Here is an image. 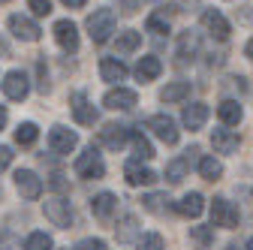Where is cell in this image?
Segmentation results:
<instances>
[{
    "label": "cell",
    "mask_w": 253,
    "mask_h": 250,
    "mask_svg": "<svg viewBox=\"0 0 253 250\" xmlns=\"http://www.w3.org/2000/svg\"><path fill=\"white\" fill-rule=\"evenodd\" d=\"M3 93L9 100H24L27 93H30V84H27V76L24 73H18V70H12V73H6V79H3Z\"/></svg>",
    "instance_id": "10"
},
{
    "label": "cell",
    "mask_w": 253,
    "mask_h": 250,
    "mask_svg": "<svg viewBox=\"0 0 253 250\" xmlns=\"http://www.w3.org/2000/svg\"><path fill=\"white\" fill-rule=\"evenodd\" d=\"M115 208H118V199L112 193H100V196H93V202H90L93 217H100V220H109Z\"/></svg>",
    "instance_id": "20"
},
{
    "label": "cell",
    "mask_w": 253,
    "mask_h": 250,
    "mask_svg": "<svg viewBox=\"0 0 253 250\" xmlns=\"http://www.w3.org/2000/svg\"><path fill=\"white\" fill-rule=\"evenodd\" d=\"M244 54H247V57H250V60H253V40H250V42H247V48H244Z\"/></svg>",
    "instance_id": "42"
},
{
    "label": "cell",
    "mask_w": 253,
    "mask_h": 250,
    "mask_svg": "<svg viewBox=\"0 0 253 250\" xmlns=\"http://www.w3.org/2000/svg\"><path fill=\"white\" fill-rule=\"evenodd\" d=\"M9 30H12L18 40H27V42H37L40 34H42V30L30 21V18H24V15H12V18H9Z\"/></svg>",
    "instance_id": "15"
},
{
    "label": "cell",
    "mask_w": 253,
    "mask_h": 250,
    "mask_svg": "<svg viewBox=\"0 0 253 250\" xmlns=\"http://www.w3.org/2000/svg\"><path fill=\"white\" fill-rule=\"evenodd\" d=\"M202 24L211 30V34L220 40V42H223V40H229V34H232V27H229V21L223 18V15H220L217 9H205L202 12Z\"/></svg>",
    "instance_id": "12"
},
{
    "label": "cell",
    "mask_w": 253,
    "mask_h": 250,
    "mask_svg": "<svg viewBox=\"0 0 253 250\" xmlns=\"http://www.w3.org/2000/svg\"><path fill=\"white\" fill-rule=\"evenodd\" d=\"M226 250H235V247H226Z\"/></svg>",
    "instance_id": "45"
},
{
    "label": "cell",
    "mask_w": 253,
    "mask_h": 250,
    "mask_svg": "<svg viewBox=\"0 0 253 250\" xmlns=\"http://www.w3.org/2000/svg\"><path fill=\"white\" fill-rule=\"evenodd\" d=\"M247 250H253V238H250V241H247Z\"/></svg>",
    "instance_id": "43"
},
{
    "label": "cell",
    "mask_w": 253,
    "mask_h": 250,
    "mask_svg": "<svg viewBox=\"0 0 253 250\" xmlns=\"http://www.w3.org/2000/svg\"><path fill=\"white\" fill-rule=\"evenodd\" d=\"M45 217L54 226H60V229H70L73 226V208H70L67 199H48L45 202Z\"/></svg>",
    "instance_id": "5"
},
{
    "label": "cell",
    "mask_w": 253,
    "mask_h": 250,
    "mask_svg": "<svg viewBox=\"0 0 253 250\" xmlns=\"http://www.w3.org/2000/svg\"><path fill=\"white\" fill-rule=\"evenodd\" d=\"M130 139H133V148H136V157H139V160H151V157H154L151 142H148L139 130H133V133H130Z\"/></svg>",
    "instance_id": "28"
},
{
    "label": "cell",
    "mask_w": 253,
    "mask_h": 250,
    "mask_svg": "<svg viewBox=\"0 0 253 250\" xmlns=\"http://www.w3.org/2000/svg\"><path fill=\"white\" fill-rule=\"evenodd\" d=\"M48 145H51V151H57V154H70V151L79 145V136H76L73 130H67V127H54V130L48 133Z\"/></svg>",
    "instance_id": "11"
},
{
    "label": "cell",
    "mask_w": 253,
    "mask_h": 250,
    "mask_svg": "<svg viewBox=\"0 0 253 250\" xmlns=\"http://www.w3.org/2000/svg\"><path fill=\"white\" fill-rule=\"evenodd\" d=\"M87 30H90V40L97 42V45H103L106 40H109V34L115 30V12L112 9H97L90 18H87Z\"/></svg>",
    "instance_id": "1"
},
{
    "label": "cell",
    "mask_w": 253,
    "mask_h": 250,
    "mask_svg": "<svg viewBox=\"0 0 253 250\" xmlns=\"http://www.w3.org/2000/svg\"><path fill=\"white\" fill-rule=\"evenodd\" d=\"M142 45V34H136V30H124V34H118V51L121 54H130Z\"/></svg>",
    "instance_id": "24"
},
{
    "label": "cell",
    "mask_w": 253,
    "mask_h": 250,
    "mask_svg": "<svg viewBox=\"0 0 253 250\" xmlns=\"http://www.w3.org/2000/svg\"><path fill=\"white\" fill-rule=\"evenodd\" d=\"M76 250H106V241L103 238H84L76 244Z\"/></svg>",
    "instance_id": "35"
},
{
    "label": "cell",
    "mask_w": 253,
    "mask_h": 250,
    "mask_svg": "<svg viewBox=\"0 0 253 250\" xmlns=\"http://www.w3.org/2000/svg\"><path fill=\"white\" fill-rule=\"evenodd\" d=\"M124 175H126V184H130V187H148V184H154L157 181V175L151 172V169H145L139 160H130V163H126L124 166Z\"/></svg>",
    "instance_id": "14"
},
{
    "label": "cell",
    "mask_w": 253,
    "mask_h": 250,
    "mask_svg": "<svg viewBox=\"0 0 253 250\" xmlns=\"http://www.w3.org/2000/svg\"><path fill=\"white\" fill-rule=\"evenodd\" d=\"M70 103H73V115H76V121L79 124H84V127H90L93 121H97V109H93L90 103H87V97L82 90H76L73 97H70Z\"/></svg>",
    "instance_id": "13"
},
{
    "label": "cell",
    "mask_w": 253,
    "mask_h": 250,
    "mask_svg": "<svg viewBox=\"0 0 253 250\" xmlns=\"http://www.w3.org/2000/svg\"><path fill=\"white\" fill-rule=\"evenodd\" d=\"M142 202H145V208H148V211H163V202H169V199H166V196H160V193H151V196H145Z\"/></svg>",
    "instance_id": "33"
},
{
    "label": "cell",
    "mask_w": 253,
    "mask_h": 250,
    "mask_svg": "<svg viewBox=\"0 0 253 250\" xmlns=\"http://www.w3.org/2000/svg\"><path fill=\"white\" fill-rule=\"evenodd\" d=\"M9 163H12V151H9L6 145H0V172H3Z\"/></svg>",
    "instance_id": "37"
},
{
    "label": "cell",
    "mask_w": 253,
    "mask_h": 250,
    "mask_svg": "<svg viewBox=\"0 0 253 250\" xmlns=\"http://www.w3.org/2000/svg\"><path fill=\"white\" fill-rule=\"evenodd\" d=\"M217 115H220V121H223L226 127H235V124L244 118V112H241V106L235 100H223V103L217 106Z\"/></svg>",
    "instance_id": "21"
},
{
    "label": "cell",
    "mask_w": 253,
    "mask_h": 250,
    "mask_svg": "<svg viewBox=\"0 0 253 250\" xmlns=\"http://www.w3.org/2000/svg\"><path fill=\"white\" fill-rule=\"evenodd\" d=\"M202 211H205V199L199 193H187L178 202V214H184V217H199Z\"/></svg>",
    "instance_id": "22"
},
{
    "label": "cell",
    "mask_w": 253,
    "mask_h": 250,
    "mask_svg": "<svg viewBox=\"0 0 253 250\" xmlns=\"http://www.w3.org/2000/svg\"><path fill=\"white\" fill-rule=\"evenodd\" d=\"M3 124H6V109L0 106V130H3Z\"/></svg>",
    "instance_id": "41"
},
{
    "label": "cell",
    "mask_w": 253,
    "mask_h": 250,
    "mask_svg": "<svg viewBox=\"0 0 253 250\" xmlns=\"http://www.w3.org/2000/svg\"><path fill=\"white\" fill-rule=\"evenodd\" d=\"M37 136H40V130H37V124H30V121H24V124H18V130H15V142L18 145H34L37 142Z\"/></svg>",
    "instance_id": "26"
},
{
    "label": "cell",
    "mask_w": 253,
    "mask_h": 250,
    "mask_svg": "<svg viewBox=\"0 0 253 250\" xmlns=\"http://www.w3.org/2000/svg\"><path fill=\"white\" fill-rule=\"evenodd\" d=\"M0 3H9V0H0Z\"/></svg>",
    "instance_id": "44"
},
{
    "label": "cell",
    "mask_w": 253,
    "mask_h": 250,
    "mask_svg": "<svg viewBox=\"0 0 253 250\" xmlns=\"http://www.w3.org/2000/svg\"><path fill=\"white\" fill-rule=\"evenodd\" d=\"M193 51H196V37H193V34H190V30H187V34L181 37V57L193 54Z\"/></svg>",
    "instance_id": "34"
},
{
    "label": "cell",
    "mask_w": 253,
    "mask_h": 250,
    "mask_svg": "<svg viewBox=\"0 0 253 250\" xmlns=\"http://www.w3.org/2000/svg\"><path fill=\"white\" fill-rule=\"evenodd\" d=\"M160 73H163V64H160V57H154V54L142 57L139 64H136V79L139 82H154Z\"/></svg>",
    "instance_id": "18"
},
{
    "label": "cell",
    "mask_w": 253,
    "mask_h": 250,
    "mask_svg": "<svg viewBox=\"0 0 253 250\" xmlns=\"http://www.w3.org/2000/svg\"><path fill=\"white\" fill-rule=\"evenodd\" d=\"M211 109L205 103H193V106H187L184 109V127L187 130H202L205 127V121H208Z\"/></svg>",
    "instance_id": "16"
},
{
    "label": "cell",
    "mask_w": 253,
    "mask_h": 250,
    "mask_svg": "<svg viewBox=\"0 0 253 250\" xmlns=\"http://www.w3.org/2000/svg\"><path fill=\"white\" fill-rule=\"evenodd\" d=\"M24 250H51V238L45 232H34V235H27Z\"/></svg>",
    "instance_id": "30"
},
{
    "label": "cell",
    "mask_w": 253,
    "mask_h": 250,
    "mask_svg": "<svg viewBox=\"0 0 253 250\" xmlns=\"http://www.w3.org/2000/svg\"><path fill=\"white\" fill-rule=\"evenodd\" d=\"M76 172L82 175V178H103L106 175V166H103V160H100V154L93 151V145L84 151V154H79V160H76Z\"/></svg>",
    "instance_id": "3"
},
{
    "label": "cell",
    "mask_w": 253,
    "mask_h": 250,
    "mask_svg": "<svg viewBox=\"0 0 253 250\" xmlns=\"http://www.w3.org/2000/svg\"><path fill=\"white\" fill-rule=\"evenodd\" d=\"M199 175H202L205 181H217L220 175H223V166H220L214 157H202V160H199Z\"/></svg>",
    "instance_id": "27"
},
{
    "label": "cell",
    "mask_w": 253,
    "mask_h": 250,
    "mask_svg": "<svg viewBox=\"0 0 253 250\" xmlns=\"http://www.w3.org/2000/svg\"><path fill=\"white\" fill-rule=\"evenodd\" d=\"M187 97H190V82H172V84H166L163 93H160L163 103H181V100H187Z\"/></svg>",
    "instance_id": "23"
},
{
    "label": "cell",
    "mask_w": 253,
    "mask_h": 250,
    "mask_svg": "<svg viewBox=\"0 0 253 250\" xmlns=\"http://www.w3.org/2000/svg\"><path fill=\"white\" fill-rule=\"evenodd\" d=\"M211 145L217 154H235L238 151V136L232 130H214L211 133Z\"/></svg>",
    "instance_id": "17"
},
{
    "label": "cell",
    "mask_w": 253,
    "mask_h": 250,
    "mask_svg": "<svg viewBox=\"0 0 253 250\" xmlns=\"http://www.w3.org/2000/svg\"><path fill=\"white\" fill-rule=\"evenodd\" d=\"M139 103V97H136V90H126V87H112L106 97H103V106L106 109H121V112H126V109H133Z\"/></svg>",
    "instance_id": "7"
},
{
    "label": "cell",
    "mask_w": 253,
    "mask_h": 250,
    "mask_svg": "<svg viewBox=\"0 0 253 250\" xmlns=\"http://www.w3.org/2000/svg\"><path fill=\"white\" fill-rule=\"evenodd\" d=\"M190 241H193L196 250H208L211 241H214V232L208 226H190Z\"/></svg>",
    "instance_id": "25"
},
{
    "label": "cell",
    "mask_w": 253,
    "mask_h": 250,
    "mask_svg": "<svg viewBox=\"0 0 253 250\" xmlns=\"http://www.w3.org/2000/svg\"><path fill=\"white\" fill-rule=\"evenodd\" d=\"M148 130H154V136L160 142H166V145H178V127H175V121L169 115L148 118Z\"/></svg>",
    "instance_id": "4"
},
{
    "label": "cell",
    "mask_w": 253,
    "mask_h": 250,
    "mask_svg": "<svg viewBox=\"0 0 253 250\" xmlns=\"http://www.w3.org/2000/svg\"><path fill=\"white\" fill-rule=\"evenodd\" d=\"M184 175H187V157H178V160H172V163L166 166V178H169L172 184H181Z\"/></svg>",
    "instance_id": "29"
},
{
    "label": "cell",
    "mask_w": 253,
    "mask_h": 250,
    "mask_svg": "<svg viewBox=\"0 0 253 250\" xmlns=\"http://www.w3.org/2000/svg\"><path fill=\"white\" fill-rule=\"evenodd\" d=\"M148 34H157V37L169 34V21H166L163 15H151V18H148Z\"/></svg>",
    "instance_id": "31"
},
{
    "label": "cell",
    "mask_w": 253,
    "mask_h": 250,
    "mask_svg": "<svg viewBox=\"0 0 253 250\" xmlns=\"http://www.w3.org/2000/svg\"><path fill=\"white\" fill-rule=\"evenodd\" d=\"M133 235V217H124V232H121V238H130Z\"/></svg>",
    "instance_id": "39"
},
{
    "label": "cell",
    "mask_w": 253,
    "mask_h": 250,
    "mask_svg": "<svg viewBox=\"0 0 253 250\" xmlns=\"http://www.w3.org/2000/svg\"><path fill=\"white\" fill-rule=\"evenodd\" d=\"M100 76H103V82H124L126 79V67L121 64V60H115V57H103L100 60Z\"/></svg>",
    "instance_id": "19"
},
{
    "label": "cell",
    "mask_w": 253,
    "mask_h": 250,
    "mask_svg": "<svg viewBox=\"0 0 253 250\" xmlns=\"http://www.w3.org/2000/svg\"><path fill=\"white\" fill-rule=\"evenodd\" d=\"M130 133H133V130L121 127V124H106V127L100 130V142H103L109 151H118V148H124V145H126Z\"/></svg>",
    "instance_id": "9"
},
{
    "label": "cell",
    "mask_w": 253,
    "mask_h": 250,
    "mask_svg": "<svg viewBox=\"0 0 253 250\" xmlns=\"http://www.w3.org/2000/svg\"><path fill=\"white\" fill-rule=\"evenodd\" d=\"M37 73H40V90L45 93V90H48V79H45V64H42V60L37 64Z\"/></svg>",
    "instance_id": "38"
},
{
    "label": "cell",
    "mask_w": 253,
    "mask_h": 250,
    "mask_svg": "<svg viewBox=\"0 0 253 250\" xmlns=\"http://www.w3.org/2000/svg\"><path fill=\"white\" fill-rule=\"evenodd\" d=\"M139 250H163V238L157 235V232H151V235H145L139 241Z\"/></svg>",
    "instance_id": "32"
},
{
    "label": "cell",
    "mask_w": 253,
    "mask_h": 250,
    "mask_svg": "<svg viewBox=\"0 0 253 250\" xmlns=\"http://www.w3.org/2000/svg\"><path fill=\"white\" fill-rule=\"evenodd\" d=\"M54 40H57V45H60L63 51H79V30H76V24L67 21V18L54 24Z\"/></svg>",
    "instance_id": "8"
},
{
    "label": "cell",
    "mask_w": 253,
    "mask_h": 250,
    "mask_svg": "<svg viewBox=\"0 0 253 250\" xmlns=\"http://www.w3.org/2000/svg\"><path fill=\"white\" fill-rule=\"evenodd\" d=\"M15 187H18V193L24 199H40L42 196V181L30 172V169H18L15 172Z\"/></svg>",
    "instance_id": "6"
},
{
    "label": "cell",
    "mask_w": 253,
    "mask_h": 250,
    "mask_svg": "<svg viewBox=\"0 0 253 250\" xmlns=\"http://www.w3.org/2000/svg\"><path fill=\"white\" fill-rule=\"evenodd\" d=\"M63 3H67V6H73V9H82V6L87 3V0H63Z\"/></svg>",
    "instance_id": "40"
},
{
    "label": "cell",
    "mask_w": 253,
    "mask_h": 250,
    "mask_svg": "<svg viewBox=\"0 0 253 250\" xmlns=\"http://www.w3.org/2000/svg\"><path fill=\"white\" fill-rule=\"evenodd\" d=\"M211 226L235 229V226H238V208H235L229 199H214V202H211Z\"/></svg>",
    "instance_id": "2"
},
{
    "label": "cell",
    "mask_w": 253,
    "mask_h": 250,
    "mask_svg": "<svg viewBox=\"0 0 253 250\" xmlns=\"http://www.w3.org/2000/svg\"><path fill=\"white\" fill-rule=\"evenodd\" d=\"M27 6L34 9L37 15H48L51 12V0H27Z\"/></svg>",
    "instance_id": "36"
}]
</instances>
